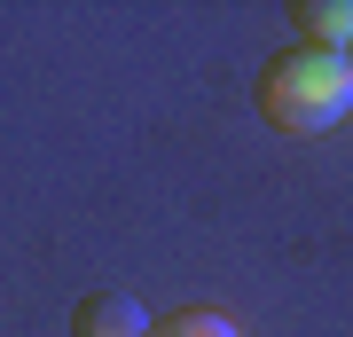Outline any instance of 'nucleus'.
<instances>
[{"label":"nucleus","instance_id":"nucleus-5","mask_svg":"<svg viewBox=\"0 0 353 337\" xmlns=\"http://www.w3.org/2000/svg\"><path fill=\"white\" fill-rule=\"evenodd\" d=\"M345 63H353V55H345Z\"/></svg>","mask_w":353,"mask_h":337},{"label":"nucleus","instance_id":"nucleus-2","mask_svg":"<svg viewBox=\"0 0 353 337\" xmlns=\"http://www.w3.org/2000/svg\"><path fill=\"white\" fill-rule=\"evenodd\" d=\"M71 337H150V306L134 290H87L71 306Z\"/></svg>","mask_w":353,"mask_h":337},{"label":"nucleus","instance_id":"nucleus-4","mask_svg":"<svg viewBox=\"0 0 353 337\" xmlns=\"http://www.w3.org/2000/svg\"><path fill=\"white\" fill-rule=\"evenodd\" d=\"M150 337H243V329L228 322L220 306H181V314H165V322H150Z\"/></svg>","mask_w":353,"mask_h":337},{"label":"nucleus","instance_id":"nucleus-1","mask_svg":"<svg viewBox=\"0 0 353 337\" xmlns=\"http://www.w3.org/2000/svg\"><path fill=\"white\" fill-rule=\"evenodd\" d=\"M345 102H353V63L306 48V39L267 55V71H259V118L275 134H322V125L345 118Z\"/></svg>","mask_w":353,"mask_h":337},{"label":"nucleus","instance_id":"nucleus-3","mask_svg":"<svg viewBox=\"0 0 353 337\" xmlns=\"http://www.w3.org/2000/svg\"><path fill=\"white\" fill-rule=\"evenodd\" d=\"M290 32H306V48L322 55H353V0H299Z\"/></svg>","mask_w":353,"mask_h":337}]
</instances>
